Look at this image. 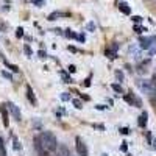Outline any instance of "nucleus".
<instances>
[{"label":"nucleus","instance_id":"obj_2","mask_svg":"<svg viewBox=\"0 0 156 156\" xmlns=\"http://www.w3.org/2000/svg\"><path fill=\"white\" fill-rule=\"evenodd\" d=\"M137 86L141 88V91L144 94H148V95L156 94V84L151 80H139L137 81Z\"/></svg>","mask_w":156,"mask_h":156},{"label":"nucleus","instance_id":"obj_10","mask_svg":"<svg viewBox=\"0 0 156 156\" xmlns=\"http://www.w3.org/2000/svg\"><path fill=\"white\" fill-rule=\"evenodd\" d=\"M147 120H148V114H147L145 111L139 116V120H137V125H139L141 128H145L147 126Z\"/></svg>","mask_w":156,"mask_h":156},{"label":"nucleus","instance_id":"obj_32","mask_svg":"<svg viewBox=\"0 0 156 156\" xmlns=\"http://www.w3.org/2000/svg\"><path fill=\"white\" fill-rule=\"evenodd\" d=\"M95 108H97L98 111H103V109L106 108V106H105V105H97V106H95Z\"/></svg>","mask_w":156,"mask_h":156},{"label":"nucleus","instance_id":"obj_4","mask_svg":"<svg viewBox=\"0 0 156 156\" xmlns=\"http://www.w3.org/2000/svg\"><path fill=\"white\" fill-rule=\"evenodd\" d=\"M77 144H75V147H77V153H78V156H89V151H88V147H86V144L83 141L80 139V137H77Z\"/></svg>","mask_w":156,"mask_h":156},{"label":"nucleus","instance_id":"obj_28","mask_svg":"<svg viewBox=\"0 0 156 156\" xmlns=\"http://www.w3.org/2000/svg\"><path fill=\"white\" fill-rule=\"evenodd\" d=\"M77 41H80V42H84V41H86V36H84V34H78Z\"/></svg>","mask_w":156,"mask_h":156},{"label":"nucleus","instance_id":"obj_30","mask_svg":"<svg viewBox=\"0 0 156 156\" xmlns=\"http://www.w3.org/2000/svg\"><path fill=\"white\" fill-rule=\"evenodd\" d=\"M69 72H70V73H75V72H77V67H75V66H69Z\"/></svg>","mask_w":156,"mask_h":156},{"label":"nucleus","instance_id":"obj_25","mask_svg":"<svg viewBox=\"0 0 156 156\" xmlns=\"http://www.w3.org/2000/svg\"><path fill=\"white\" fill-rule=\"evenodd\" d=\"M33 3L36 6H42V5H45V0H33Z\"/></svg>","mask_w":156,"mask_h":156},{"label":"nucleus","instance_id":"obj_12","mask_svg":"<svg viewBox=\"0 0 156 156\" xmlns=\"http://www.w3.org/2000/svg\"><path fill=\"white\" fill-rule=\"evenodd\" d=\"M3 63H5V64H6V67H8V69H11V70L14 72V73H17V72H19V67H17V66H14V64H10V63L6 61V59H3Z\"/></svg>","mask_w":156,"mask_h":156},{"label":"nucleus","instance_id":"obj_31","mask_svg":"<svg viewBox=\"0 0 156 156\" xmlns=\"http://www.w3.org/2000/svg\"><path fill=\"white\" fill-rule=\"evenodd\" d=\"M120 133H122V134H128L130 130H128V128H120Z\"/></svg>","mask_w":156,"mask_h":156},{"label":"nucleus","instance_id":"obj_11","mask_svg":"<svg viewBox=\"0 0 156 156\" xmlns=\"http://www.w3.org/2000/svg\"><path fill=\"white\" fill-rule=\"evenodd\" d=\"M69 13H52V14L48 16V20H56L59 17H67Z\"/></svg>","mask_w":156,"mask_h":156},{"label":"nucleus","instance_id":"obj_19","mask_svg":"<svg viewBox=\"0 0 156 156\" xmlns=\"http://www.w3.org/2000/svg\"><path fill=\"white\" fill-rule=\"evenodd\" d=\"M16 36L17 38H24V28H22V27H19V28L16 30Z\"/></svg>","mask_w":156,"mask_h":156},{"label":"nucleus","instance_id":"obj_36","mask_svg":"<svg viewBox=\"0 0 156 156\" xmlns=\"http://www.w3.org/2000/svg\"><path fill=\"white\" fill-rule=\"evenodd\" d=\"M94 128H98V130H105L103 125H94Z\"/></svg>","mask_w":156,"mask_h":156},{"label":"nucleus","instance_id":"obj_15","mask_svg":"<svg viewBox=\"0 0 156 156\" xmlns=\"http://www.w3.org/2000/svg\"><path fill=\"white\" fill-rule=\"evenodd\" d=\"M72 105H73V106H75L77 109H81V108H83V103H81V100H78V98L72 100Z\"/></svg>","mask_w":156,"mask_h":156},{"label":"nucleus","instance_id":"obj_3","mask_svg":"<svg viewBox=\"0 0 156 156\" xmlns=\"http://www.w3.org/2000/svg\"><path fill=\"white\" fill-rule=\"evenodd\" d=\"M155 42H156V36H147V38H141V41H139V47L144 48V50H148Z\"/></svg>","mask_w":156,"mask_h":156},{"label":"nucleus","instance_id":"obj_16","mask_svg":"<svg viewBox=\"0 0 156 156\" xmlns=\"http://www.w3.org/2000/svg\"><path fill=\"white\" fill-rule=\"evenodd\" d=\"M111 88H112L114 91H116V92H119V94H123V88H122V86H120V84L114 83V84L111 86Z\"/></svg>","mask_w":156,"mask_h":156},{"label":"nucleus","instance_id":"obj_38","mask_svg":"<svg viewBox=\"0 0 156 156\" xmlns=\"http://www.w3.org/2000/svg\"><path fill=\"white\" fill-rule=\"evenodd\" d=\"M103 156H108V155H103Z\"/></svg>","mask_w":156,"mask_h":156},{"label":"nucleus","instance_id":"obj_1","mask_svg":"<svg viewBox=\"0 0 156 156\" xmlns=\"http://www.w3.org/2000/svg\"><path fill=\"white\" fill-rule=\"evenodd\" d=\"M39 139H41V144L47 151H55L58 150V141H56V136L50 131H44L39 134Z\"/></svg>","mask_w":156,"mask_h":156},{"label":"nucleus","instance_id":"obj_35","mask_svg":"<svg viewBox=\"0 0 156 156\" xmlns=\"http://www.w3.org/2000/svg\"><path fill=\"white\" fill-rule=\"evenodd\" d=\"M122 151H126V142H123V144H122Z\"/></svg>","mask_w":156,"mask_h":156},{"label":"nucleus","instance_id":"obj_23","mask_svg":"<svg viewBox=\"0 0 156 156\" xmlns=\"http://www.w3.org/2000/svg\"><path fill=\"white\" fill-rule=\"evenodd\" d=\"M2 75H3V77H5V78H6V80H10V81H13V75H11V73H8L6 70H3V72H2Z\"/></svg>","mask_w":156,"mask_h":156},{"label":"nucleus","instance_id":"obj_17","mask_svg":"<svg viewBox=\"0 0 156 156\" xmlns=\"http://www.w3.org/2000/svg\"><path fill=\"white\" fill-rule=\"evenodd\" d=\"M134 31L141 34V33H144V31H147V30L144 28V27H141V25H137V24H136V25H134Z\"/></svg>","mask_w":156,"mask_h":156},{"label":"nucleus","instance_id":"obj_27","mask_svg":"<svg viewBox=\"0 0 156 156\" xmlns=\"http://www.w3.org/2000/svg\"><path fill=\"white\" fill-rule=\"evenodd\" d=\"M88 30H89V31H95V24H94V22L88 24Z\"/></svg>","mask_w":156,"mask_h":156},{"label":"nucleus","instance_id":"obj_22","mask_svg":"<svg viewBox=\"0 0 156 156\" xmlns=\"http://www.w3.org/2000/svg\"><path fill=\"white\" fill-rule=\"evenodd\" d=\"M116 78L119 81H123V72L122 70H116Z\"/></svg>","mask_w":156,"mask_h":156},{"label":"nucleus","instance_id":"obj_6","mask_svg":"<svg viewBox=\"0 0 156 156\" xmlns=\"http://www.w3.org/2000/svg\"><path fill=\"white\" fill-rule=\"evenodd\" d=\"M125 102H126V103H130V105H133V106H136V108H141V106H142L141 100L137 98L134 94H131V92L125 95Z\"/></svg>","mask_w":156,"mask_h":156},{"label":"nucleus","instance_id":"obj_29","mask_svg":"<svg viewBox=\"0 0 156 156\" xmlns=\"http://www.w3.org/2000/svg\"><path fill=\"white\" fill-rule=\"evenodd\" d=\"M14 148H16V150H20V148H22V145H20L19 141H14Z\"/></svg>","mask_w":156,"mask_h":156},{"label":"nucleus","instance_id":"obj_21","mask_svg":"<svg viewBox=\"0 0 156 156\" xmlns=\"http://www.w3.org/2000/svg\"><path fill=\"white\" fill-rule=\"evenodd\" d=\"M131 20L134 22V24H141V22L144 20V19H142L141 16H133V17H131Z\"/></svg>","mask_w":156,"mask_h":156},{"label":"nucleus","instance_id":"obj_26","mask_svg":"<svg viewBox=\"0 0 156 156\" xmlns=\"http://www.w3.org/2000/svg\"><path fill=\"white\" fill-rule=\"evenodd\" d=\"M148 52H150V55H155V53H156V44L151 45V47L148 48Z\"/></svg>","mask_w":156,"mask_h":156},{"label":"nucleus","instance_id":"obj_8","mask_svg":"<svg viewBox=\"0 0 156 156\" xmlns=\"http://www.w3.org/2000/svg\"><path fill=\"white\" fill-rule=\"evenodd\" d=\"M27 98H28L31 103H33V106H36V105H38V100H36V95H34L33 89H31L30 86H27Z\"/></svg>","mask_w":156,"mask_h":156},{"label":"nucleus","instance_id":"obj_9","mask_svg":"<svg viewBox=\"0 0 156 156\" xmlns=\"http://www.w3.org/2000/svg\"><path fill=\"white\" fill-rule=\"evenodd\" d=\"M119 10H120L122 13H123V14H131V6L130 5H128V3H125V2H119Z\"/></svg>","mask_w":156,"mask_h":156},{"label":"nucleus","instance_id":"obj_39","mask_svg":"<svg viewBox=\"0 0 156 156\" xmlns=\"http://www.w3.org/2000/svg\"><path fill=\"white\" fill-rule=\"evenodd\" d=\"M70 156H72V155H70Z\"/></svg>","mask_w":156,"mask_h":156},{"label":"nucleus","instance_id":"obj_33","mask_svg":"<svg viewBox=\"0 0 156 156\" xmlns=\"http://www.w3.org/2000/svg\"><path fill=\"white\" fill-rule=\"evenodd\" d=\"M39 56H41V58H45V56H47V53H45V52H42V50H41V52H39Z\"/></svg>","mask_w":156,"mask_h":156},{"label":"nucleus","instance_id":"obj_34","mask_svg":"<svg viewBox=\"0 0 156 156\" xmlns=\"http://www.w3.org/2000/svg\"><path fill=\"white\" fill-rule=\"evenodd\" d=\"M84 86H86V88H88V86H91V78H88V80L84 81Z\"/></svg>","mask_w":156,"mask_h":156},{"label":"nucleus","instance_id":"obj_37","mask_svg":"<svg viewBox=\"0 0 156 156\" xmlns=\"http://www.w3.org/2000/svg\"><path fill=\"white\" fill-rule=\"evenodd\" d=\"M153 144H155V148H156V141H155V142H153Z\"/></svg>","mask_w":156,"mask_h":156},{"label":"nucleus","instance_id":"obj_5","mask_svg":"<svg viewBox=\"0 0 156 156\" xmlns=\"http://www.w3.org/2000/svg\"><path fill=\"white\" fill-rule=\"evenodd\" d=\"M6 108L11 111V114H13V116H14V119H16L17 122H20V120H22V116H20V111H19V108H17V106H16V105L13 103V102H8V103H6Z\"/></svg>","mask_w":156,"mask_h":156},{"label":"nucleus","instance_id":"obj_14","mask_svg":"<svg viewBox=\"0 0 156 156\" xmlns=\"http://www.w3.org/2000/svg\"><path fill=\"white\" fill-rule=\"evenodd\" d=\"M0 156H6V148L3 144V139H0Z\"/></svg>","mask_w":156,"mask_h":156},{"label":"nucleus","instance_id":"obj_20","mask_svg":"<svg viewBox=\"0 0 156 156\" xmlns=\"http://www.w3.org/2000/svg\"><path fill=\"white\" fill-rule=\"evenodd\" d=\"M106 55H109V58H111V59H114V58H116V50L109 48V50H106Z\"/></svg>","mask_w":156,"mask_h":156},{"label":"nucleus","instance_id":"obj_13","mask_svg":"<svg viewBox=\"0 0 156 156\" xmlns=\"http://www.w3.org/2000/svg\"><path fill=\"white\" fill-rule=\"evenodd\" d=\"M64 36H66V38H69V39H77V38H78V34H75L72 30H66Z\"/></svg>","mask_w":156,"mask_h":156},{"label":"nucleus","instance_id":"obj_7","mask_svg":"<svg viewBox=\"0 0 156 156\" xmlns=\"http://www.w3.org/2000/svg\"><path fill=\"white\" fill-rule=\"evenodd\" d=\"M0 112H2V117H3V125L8 126L10 125V119H8V111H6V103L2 105V108H0Z\"/></svg>","mask_w":156,"mask_h":156},{"label":"nucleus","instance_id":"obj_18","mask_svg":"<svg viewBox=\"0 0 156 156\" xmlns=\"http://www.w3.org/2000/svg\"><path fill=\"white\" fill-rule=\"evenodd\" d=\"M24 52H25V55H27V56H31V53H33V50H31V47H30V45H25V47H24Z\"/></svg>","mask_w":156,"mask_h":156},{"label":"nucleus","instance_id":"obj_24","mask_svg":"<svg viewBox=\"0 0 156 156\" xmlns=\"http://www.w3.org/2000/svg\"><path fill=\"white\" fill-rule=\"evenodd\" d=\"M61 100H63V102H67V100H70V94L64 92V94L61 95Z\"/></svg>","mask_w":156,"mask_h":156}]
</instances>
